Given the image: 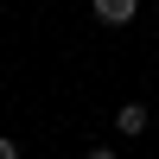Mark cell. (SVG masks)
<instances>
[{
    "label": "cell",
    "instance_id": "6da1fadb",
    "mask_svg": "<svg viewBox=\"0 0 159 159\" xmlns=\"http://www.w3.org/2000/svg\"><path fill=\"white\" fill-rule=\"evenodd\" d=\"M115 127H121L127 140H140L147 134V102H121V108H115Z\"/></svg>",
    "mask_w": 159,
    "mask_h": 159
},
{
    "label": "cell",
    "instance_id": "277c9868",
    "mask_svg": "<svg viewBox=\"0 0 159 159\" xmlns=\"http://www.w3.org/2000/svg\"><path fill=\"white\" fill-rule=\"evenodd\" d=\"M83 159H115V153H108V147H89V153H83Z\"/></svg>",
    "mask_w": 159,
    "mask_h": 159
},
{
    "label": "cell",
    "instance_id": "3957f363",
    "mask_svg": "<svg viewBox=\"0 0 159 159\" xmlns=\"http://www.w3.org/2000/svg\"><path fill=\"white\" fill-rule=\"evenodd\" d=\"M0 159H19V147H13V140H7V134H0Z\"/></svg>",
    "mask_w": 159,
    "mask_h": 159
},
{
    "label": "cell",
    "instance_id": "7a4b0ae2",
    "mask_svg": "<svg viewBox=\"0 0 159 159\" xmlns=\"http://www.w3.org/2000/svg\"><path fill=\"white\" fill-rule=\"evenodd\" d=\"M89 7H96V19H102V25H127V19L140 13V0H89Z\"/></svg>",
    "mask_w": 159,
    "mask_h": 159
}]
</instances>
